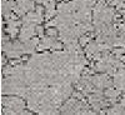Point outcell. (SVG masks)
I'll list each match as a JSON object with an SVG mask.
<instances>
[{
  "label": "cell",
  "instance_id": "obj_1",
  "mask_svg": "<svg viewBox=\"0 0 125 115\" xmlns=\"http://www.w3.org/2000/svg\"><path fill=\"white\" fill-rule=\"evenodd\" d=\"M26 103L23 100L21 96L19 95H3L1 98V113L3 114H9V115H16V114H21L25 108H26Z\"/></svg>",
  "mask_w": 125,
  "mask_h": 115
},
{
  "label": "cell",
  "instance_id": "obj_2",
  "mask_svg": "<svg viewBox=\"0 0 125 115\" xmlns=\"http://www.w3.org/2000/svg\"><path fill=\"white\" fill-rule=\"evenodd\" d=\"M90 104H88L84 99H76L75 96H71L60 106V113L62 114H94L95 111H91Z\"/></svg>",
  "mask_w": 125,
  "mask_h": 115
},
{
  "label": "cell",
  "instance_id": "obj_3",
  "mask_svg": "<svg viewBox=\"0 0 125 115\" xmlns=\"http://www.w3.org/2000/svg\"><path fill=\"white\" fill-rule=\"evenodd\" d=\"M35 0H15V8H14V13L18 16H24L29 11L35 10Z\"/></svg>",
  "mask_w": 125,
  "mask_h": 115
},
{
  "label": "cell",
  "instance_id": "obj_4",
  "mask_svg": "<svg viewBox=\"0 0 125 115\" xmlns=\"http://www.w3.org/2000/svg\"><path fill=\"white\" fill-rule=\"evenodd\" d=\"M6 21V29H4L6 33L10 35V38L11 39H15L18 36V34L20 33V24H21L23 21H20V20H18V15L14 13L11 16H10L9 19H5Z\"/></svg>",
  "mask_w": 125,
  "mask_h": 115
},
{
  "label": "cell",
  "instance_id": "obj_5",
  "mask_svg": "<svg viewBox=\"0 0 125 115\" xmlns=\"http://www.w3.org/2000/svg\"><path fill=\"white\" fill-rule=\"evenodd\" d=\"M36 26L38 24L23 23L21 28H20V33H19V40L26 41V40H30L31 38H34L36 35Z\"/></svg>",
  "mask_w": 125,
  "mask_h": 115
},
{
  "label": "cell",
  "instance_id": "obj_6",
  "mask_svg": "<svg viewBox=\"0 0 125 115\" xmlns=\"http://www.w3.org/2000/svg\"><path fill=\"white\" fill-rule=\"evenodd\" d=\"M109 74H105V73H101L100 75H93L91 76V83L94 84L96 89H106L109 86H111L114 84V81L110 80V78L108 76Z\"/></svg>",
  "mask_w": 125,
  "mask_h": 115
},
{
  "label": "cell",
  "instance_id": "obj_7",
  "mask_svg": "<svg viewBox=\"0 0 125 115\" xmlns=\"http://www.w3.org/2000/svg\"><path fill=\"white\" fill-rule=\"evenodd\" d=\"M114 85L115 88H118L120 91H123L125 94V69H118V71L114 75Z\"/></svg>",
  "mask_w": 125,
  "mask_h": 115
},
{
  "label": "cell",
  "instance_id": "obj_8",
  "mask_svg": "<svg viewBox=\"0 0 125 115\" xmlns=\"http://www.w3.org/2000/svg\"><path fill=\"white\" fill-rule=\"evenodd\" d=\"M104 94H105V96H106V99L109 100L110 104H115V103H118V98L120 96V90L118 88L114 89V88L109 86V88L105 89Z\"/></svg>",
  "mask_w": 125,
  "mask_h": 115
},
{
  "label": "cell",
  "instance_id": "obj_9",
  "mask_svg": "<svg viewBox=\"0 0 125 115\" xmlns=\"http://www.w3.org/2000/svg\"><path fill=\"white\" fill-rule=\"evenodd\" d=\"M46 35L48 36H51V38H58L59 35V29L55 28V26H48L46 28Z\"/></svg>",
  "mask_w": 125,
  "mask_h": 115
},
{
  "label": "cell",
  "instance_id": "obj_10",
  "mask_svg": "<svg viewBox=\"0 0 125 115\" xmlns=\"http://www.w3.org/2000/svg\"><path fill=\"white\" fill-rule=\"evenodd\" d=\"M90 41H91V36H88V35H85V34L81 35L80 39H79V43H80L81 46H86Z\"/></svg>",
  "mask_w": 125,
  "mask_h": 115
},
{
  "label": "cell",
  "instance_id": "obj_11",
  "mask_svg": "<svg viewBox=\"0 0 125 115\" xmlns=\"http://www.w3.org/2000/svg\"><path fill=\"white\" fill-rule=\"evenodd\" d=\"M45 34H46V33L44 31V28L39 24V25L36 26V35H38V36L41 39V38H44V36H45Z\"/></svg>",
  "mask_w": 125,
  "mask_h": 115
}]
</instances>
